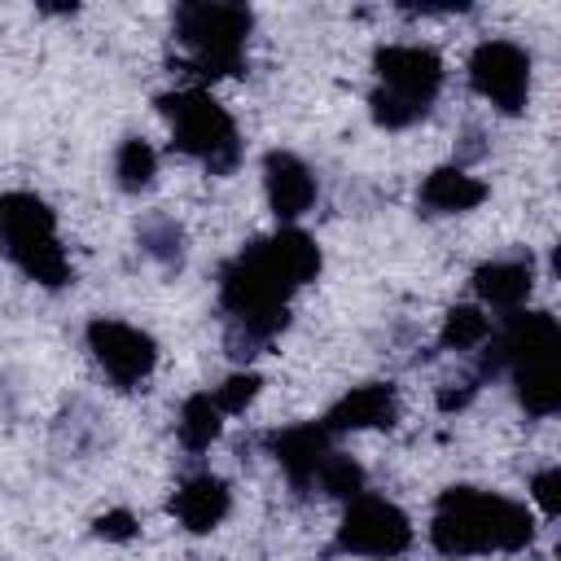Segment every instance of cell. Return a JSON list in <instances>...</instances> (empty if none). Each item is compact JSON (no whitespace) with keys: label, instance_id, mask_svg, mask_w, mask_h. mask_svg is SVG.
Instances as JSON below:
<instances>
[{"label":"cell","instance_id":"cell-5","mask_svg":"<svg viewBox=\"0 0 561 561\" xmlns=\"http://www.w3.org/2000/svg\"><path fill=\"white\" fill-rule=\"evenodd\" d=\"M0 228L9 259L39 285L57 289L70 280V254L61 250L57 219L35 193H4L0 202Z\"/></svg>","mask_w":561,"mask_h":561},{"label":"cell","instance_id":"cell-20","mask_svg":"<svg viewBox=\"0 0 561 561\" xmlns=\"http://www.w3.org/2000/svg\"><path fill=\"white\" fill-rule=\"evenodd\" d=\"M324 495H337V500H355V495H364V469L351 460V456H337L333 451V460L324 465V473H320V482H316Z\"/></svg>","mask_w":561,"mask_h":561},{"label":"cell","instance_id":"cell-21","mask_svg":"<svg viewBox=\"0 0 561 561\" xmlns=\"http://www.w3.org/2000/svg\"><path fill=\"white\" fill-rule=\"evenodd\" d=\"M180 224L171 219V215H149L145 224H140V245L153 254V259H180Z\"/></svg>","mask_w":561,"mask_h":561},{"label":"cell","instance_id":"cell-8","mask_svg":"<svg viewBox=\"0 0 561 561\" xmlns=\"http://www.w3.org/2000/svg\"><path fill=\"white\" fill-rule=\"evenodd\" d=\"M469 83L500 114L526 110V96H530V57H526V48L513 44V39H482L469 57Z\"/></svg>","mask_w":561,"mask_h":561},{"label":"cell","instance_id":"cell-11","mask_svg":"<svg viewBox=\"0 0 561 561\" xmlns=\"http://www.w3.org/2000/svg\"><path fill=\"white\" fill-rule=\"evenodd\" d=\"M517 399L530 416H557L561 412V324L513 368Z\"/></svg>","mask_w":561,"mask_h":561},{"label":"cell","instance_id":"cell-7","mask_svg":"<svg viewBox=\"0 0 561 561\" xmlns=\"http://www.w3.org/2000/svg\"><path fill=\"white\" fill-rule=\"evenodd\" d=\"M408 543H412V522L399 504H390L381 495H355L346 504L342 526H337V552L390 561V557L408 552Z\"/></svg>","mask_w":561,"mask_h":561},{"label":"cell","instance_id":"cell-13","mask_svg":"<svg viewBox=\"0 0 561 561\" xmlns=\"http://www.w3.org/2000/svg\"><path fill=\"white\" fill-rule=\"evenodd\" d=\"M394 416H399V399H394V390L381 386V381H368V386L346 390V394L324 412V430H329V434L377 430V425H390Z\"/></svg>","mask_w":561,"mask_h":561},{"label":"cell","instance_id":"cell-1","mask_svg":"<svg viewBox=\"0 0 561 561\" xmlns=\"http://www.w3.org/2000/svg\"><path fill=\"white\" fill-rule=\"evenodd\" d=\"M320 272V250L307 232L280 228L267 241L245 245L219 272V302L241 346H263L280 333L294 289Z\"/></svg>","mask_w":561,"mask_h":561},{"label":"cell","instance_id":"cell-15","mask_svg":"<svg viewBox=\"0 0 561 561\" xmlns=\"http://www.w3.org/2000/svg\"><path fill=\"white\" fill-rule=\"evenodd\" d=\"M535 276H530V263L526 259H491L473 272V289L482 298V307L491 311H522L526 294H530Z\"/></svg>","mask_w":561,"mask_h":561},{"label":"cell","instance_id":"cell-18","mask_svg":"<svg viewBox=\"0 0 561 561\" xmlns=\"http://www.w3.org/2000/svg\"><path fill=\"white\" fill-rule=\"evenodd\" d=\"M495 333V320L486 316V307H451L443 320V346L447 351H482Z\"/></svg>","mask_w":561,"mask_h":561},{"label":"cell","instance_id":"cell-25","mask_svg":"<svg viewBox=\"0 0 561 561\" xmlns=\"http://www.w3.org/2000/svg\"><path fill=\"white\" fill-rule=\"evenodd\" d=\"M552 272L561 276V245H557V254H552Z\"/></svg>","mask_w":561,"mask_h":561},{"label":"cell","instance_id":"cell-12","mask_svg":"<svg viewBox=\"0 0 561 561\" xmlns=\"http://www.w3.org/2000/svg\"><path fill=\"white\" fill-rule=\"evenodd\" d=\"M263 188H267V206L285 224L298 219V215H307L311 202H316V175H311V167L302 158L285 153V149L267 153V162H263Z\"/></svg>","mask_w":561,"mask_h":561},{"label":"cell","instance_id":"cell-23","mask_svg":"<svg viewBox=\"0 0 561 561\" xmlns=\"http://www.w3.org/2000/svg\"><path fill=\"white\" fill-rule=\"evenodd\" d=\"M530 500H535L543 513L561 517V465H552V469H543V473L530 478Z\"/></svg>","mask_w":561,"mask_h":561},{"label":"cell","instance_id":"cell-3","mask_svg":"<svg viewBox=\"0 0 561 561\" xmlns=\"http://www.w3.org/2000/svg\"><path fill=\"white\" fill-rule=\"evenodd\" d=\"M373 66L381 79L373 96L381 127H412L443 92V57L425 44H386Z\"/></svg>","mask_w":561,"mask_h":561},{"label":"cell","instance_id":"cell-16","mask_svg":"<svg viewBox=\"0 0 561 561\" xmlns=\"http://www.w3.org/2000/svg\"><path fill=\"white\" fill-rule=\"evenodd\" d=\"M486 197V184L478 175H469L465 167H438L425 175L421 184V206H430L434 215H460L473 210Z\"/></svg>","mask_w":561,"mask_h":561},{"label":"cell","instance_id":"cell-24","mask_svg":"<svg viewBox=\"0 0 561 561\" xmlns=\"http://www.w3.org/2000/svg\"><path fill=\"white\" fill-rule=\"evenodd\" d=\"M96 530H101L105 539H131V535H136V517L123 513V508H114V513H105V517L96 522Z\"/></svg>","mask_w":561,"mask_h":561},{"label":"cell","instance_id":"cell-9","mask_svg":"<svg viewBox=\"0 0 561 561\" xmlns=\"http://www.w3.org/2000/svg\"><path fill=\"white\" fill-rule=\"evenodd\" d=\"M88 351H92V359L101 364V373H105L114 386H123V390L140 386V381L153 373V364H158L153 337H149L145 329L127 324V320H114V316H96V320L88 324Z\"/></svg>","mask_w":561,"mask_h":561},{"label":"cell","instance_id":"cell-2","mask_svg":"<svg viewBox=\"0 0 561 561\" xmlns=\"http://www.w3.org/2000/svg\"><path fill=\"white\" fill-rule=\"evenodd\" d=\"M530 535H535V517L526 504L500 491H478V486L443 491L430 517V543L451 561L517 552L530 543Z\"/></svg>","mask_w":561,"mask_h":561},{"label":"cell","instance_id":"cell-10","mask_svg":"<svg viewBox=\"0 0 561 561\" xmlns=\"http://www.w3.org/2000/svg\"><path fill=\"white\" fill-rule=\"evenodd\" d=\"M267 451L276 456V465H280V473L289 478V486L316 491L324 465L333 460V434L324 430V421L289 425V430H276V434L267 438Z\"/></svg>","mask_w":561,"mask_h":561},{"label":"cell","instance_id":"cell-6","mask_svg":"<svg viewBox=\"0 0 561 561\" xmlns=\"http://www.w3.org/2000/svg\"><path fill=\"white\" fill-rule=\"evenodd\" d=\"M250 35V13L237 4H180L175 39L188 48V66L202 79L232 75L241 66V48Z\"/></svg>","mask_w":561,"mask_h":561},{"label":"cell","instance_id":"cell-17","mask_svg":"<svg viewBox=\"0 0 561 561\" xmlns=\"http://www.w3.org/2000/svg\"><path fill=\"white\" fill-rule=\"evenodd\" d=\"M224 416H228V412L219 408L215 390L188 394V399H184V408H180V416H175V434H180V443H184L188 451H206V447L219 438Z\"/></svg>","mask_w":561,"mask_h":561},{"label":"cell","instance_id":"cell-4","mask_svg":"<svg viewBox=\"0 0 561 561\" xmlns=\"http://www.w3.org/2000/svg\"><path fill=\"white\" fill-rule=\"evenodd\" d=\"M162 114L171 118V140L180 153L197 158L206 171L228 175L241 162V136L232 114L206 92V88H180L171 96H162Z\"/></svg>","mask_w":561,"mask_h":561},{"label":"cell","instance_id":"cell-22","mask_svg":"<svg viewBox=\"0 0 561 561\" xmlns=\"http://www.w3.org/2000/svg\"><path fill=\"white\" fill-rule=\"evenodd\" d=\"M254 394H259V377H254V373H232L224 386H215V399H219V408H224L228 416L241 412Z\"/></svg>","mask_w":561,"mask_h":561},{"label":"cell","instance_id":"cell-19","mask_svg":"<svg viewBox=\"0 0 561 561\" xmlns=\"http://www.w3.org/2000/svg\"><path fill=\"white\" fill-rule=\"evenodd\" d=\"M114 175H118V184H123L127 193L149 188L153 175H158V153H153V145L127 136V140L118 145V153H114Z\"/></svg>","mask_w":561,"mask_h":561},{"label":"cell","instance_id":"cell-14","mask_svg":"<svg viewBox=\"0 0 561 561\" xmlns=\"http://www.w3.org/2000/svg\"><path fill=\"white\" fill-rule=\"evenodd\" d=\"M232 508V495H228V482L219 473H193L180 482L175 500H171V513L180 517L184 530H215Z\"/></svg>","mask_w":561,"mask_h":561}]
</instances>
